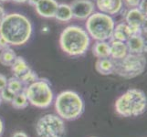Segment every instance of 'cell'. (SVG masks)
<instances>
[{
	"mask_svg": "<svg viewBox=\"0 0 147 137\" xmlns=\"http://www.w3.org/2000/svg\"><path fill=\"white\" fill-rule=\"evenodd\" d=\"M128 53V49L125 42L111 39L110 43V57L111 59H121L124 58Z\"/></svg>",
	"mask_w": 147,
	"mask_h": 137,
	"instance_id": "5bb4252c",
	"label": "cell"
},
{
	"mask_svg": "<svg viewBox=\"0 0 147 137\" xmlns=\"http://www.w3.org/2000/svg\"><path fill=\"white\" fill-rule=\"evenodd\" d=\"M137 8L140 10V11H142L144 14L146 15V0H141Z\"/></svg>",
	"mask_w": 147,
	"mask_h": 137,
	"instance_id": "83f0119b",
	"label": "cell"
},
{
	"mask_svg": "<svg viewBox=\"0 0 147 137\" xmlns=\"http://www.w3.org/2000/svg\"><path fill=\"white\" fill-rule=\"evenodd\" d=\"M13 1L17 2V3H26V2H28V0H13Z\"/></svg>",
	"mask_w": 147,
	"mask_h": 137,
	"instance_id": "d6a6232c",
	"label": "cell"
},
{
	"mask_svg": "<svg viewBox=\"0 0 147 137\" xmlns=\"http://www.w3.org/2000/svg\"><path fill=\"white\" fill-rule=\"evenodd\" d=\"M123 0H96V6L100 12L107 15H115L123 7Z\"/></svg>",
	"mask_w": 147,
	"mask_h": 137,
	"instance_id": "7c38bea8",
	"label": "cell"
},
{
	"mask_svg": "<svg viewBox=\"0 0 147 137\" xmlns=\"http://www.w3.org/2000/svg\"><path fill=\"white\" fill-rule=\"evenodd\" d=\"M1 103H2V99H1V97H0V105H1Z\"/></svg>",
	"mask_w": 147,
	"mask_h": 137,
	"instance_id": "836d02e7",
	"label": "cell"
},
{
	"mask_svg": "<svg viewBox=\"0 0 147 137\" xmlns=\"http://www.w3.org/2000/svg\"><path fill=\"white\" fill-rule=\"evenodd\" d=\"M147 98L142 90L130 89L115 101V111L123 117H137L145 113Z\"/></svg>",
	"mask_w": 147,
	"mask_h": 137,
	"instance_id": "3957f363",
	"label": "cell"
},
{
	"mask_svg": "<svg viewBox=\"0 0 147 137\" xmlns=\"http://www.w3.org/2000/svg\"><path fill=\"white\" fill-rule=\"evenodd\" d=\"M17 57L16 52L11 48L5 49L0 51V63L6 67H11Z\"/></svg>",
	"mask_w": 147,
	"mask_h": 137,
	"instance_id": "ffe728a7",
	"label": "cell"
},
{
	"mask_svg": "<svg viewBox=\"0 0 147 137\" xmlns=\"http://www.w3.org/2000/svg\"><path fill=\"white\" fill-rule=\"evenodd\" d=\"M0 1H9V0H0Z\"/></svg>",
	"mask_w": 147,
	"mask_h": 137,
	"instance_id": "e575fe53",
	"label": "cell"
},
{
	"mask_svg": "<svg viewBox=\"0 0 147 137\" xmlns=\"http://www.w3.org/2000/svg\"><path fill=\"white\" fill-rule=\"evenodd\" d=\"M7 85V79L5 75L0 74V90L5 89Z\"/></svg>",
	"mask_w": 147,
	"mask_h": 137,
	"instance_id": "484cf974",
	"label": "cell"
},
{
	"mask_svg": "<svg viewBox=\"0 0 147 137\" xmlns=\"http://www.w3.org/2000/svg\"><path fill=\"white\" fill-rule=\"evenodd\" d=\"M92 53L96 58H110V43L107 41H97L92 47Z\"/></svg>",
	"mask_w": 147,
	"mask_h": 137,
	"instance_id": "d6986e66",
	"label": "cell"
},
{
	"mask_svg": "<svg viewBox=\"0 0 147 137\" xmlns=\"http://www.w3.org/2000/svg\"><path fill=\"white\" fill-rule=\"evenodd\" d=\"M58 6L59 4L56 0H39L35 8L40 17L50 18L55 17Z\"/></svg>",
	"mask_w": 147,
	"mask_h": 137,
	"instance_id": "8fae6325",
	"label": "cell"
},
{
	"mask_svg": "<svg viewBox=\"0 0 147 137\" xmlns=\"http://www.w3.org/2000/svg\"><path fill=\"white\" fill-rule=\"evenodd\" d=\"M69 6L73 18L78 19H87L94 13V3L90 0H74Z\"/></svg>",
	"mask_w": 147,
	"mask_h": 137,
	"instance_id": "30bf717a",
	"label": "cell"
},
{
	"mask_svg": "<svg viewBox=\"0 0 147 137\" xmlns=\"http://www.w3.org/2000/svg\"><path fill=\"white\" fill-rule=\"evenodd\" d=\"M113 60L114 72L124 79H133L143 74L146 68V59L144 54L128 53L124 58Z\"/></svg>",
	"mask_w": 147,
	"mask_h": 137,
	"instance_id": "8992f818",
	"label": "cell"
},
{
	"mask_svg": "<svg viewBox=\"0 0 147 137\" xmlns=\"http://www.w3.org/2000/svg\"><path fill=\"white\" fill-rule=\"evenodd\" d=\"M38 79H39L38 75L35 72L34 70L30 69L26 74H24L22 77L20 78V80H21L22 83L25 85V87H28L30 84L36 82Z\"/></svg>",
	"mask_w": 147,
	"mask_h": 137,
	"instance_id": "603a6c76",
	"label": "cell"
},
{
	"mask_svg": "<svg viewBox=\"0 0 147 137\" xmlns=\"http://www.w3.org/2000/svg\"><path fill=\"white\" fill-rule=\"evenodd\" d=\"M29 70V65L25 60V59L23 57H20V56H18L13 64L11 65V70L14 76L18 79L21 78L24 74H26Z\"/></svg>",
	"mask_w": 147,
	"mask_h": 137,
	"instance_id": "2e32d148",
	"label": "cell"
},
{
	"mask_svg": "<svg viewBox=\"0 0 147 137\" xmlns=\"http://www.w3.org/2000/svg\"><path fill=\"white\" fill-rule=\"evenodd\" d=\"M126 24L128 25L131 35L141 34L146 23V15L137 8H131L126 14Z\"/></svg>",
	"mask_w": 147,
	"mask_h": 137,
	"instance_id": "9c48e42d",
	"label": "cell"
},
{
	"mask_svg": "<svg viewBox=\"0 0 147 137\" xmlns=\"http://www.w3.org/2000/svg\"><path fill=\"white\" fill-rule=\"evenodd\" d=\"M28 103L38 108H48L53 101V91L47 80L38 79L25 89Z\"/></svg>",
	"mask_w": 147,
	"mask_h": 137,
	"instance_id": "52a82bcc",
	"label": "cell"
},
{
	"mask_svg": "<svg viewBox=\"0 0 147 137\" xmlns=\"http://www.w3.org/2000/svg\"><path fill=\"white\" fill-rule=\"evenodd\" d=\"M15 95L16 94L12 90H10L7 87L3 89L2 90H0V97H1L2 101H7V103H11L15 97Z\"/></svg>",
	"mask_w": 147,
	"mask_h": 137,
	"instance_id": "cb8c5ba5",
	"label": "cell"
},
{
	"mask_svg": "<svg viewBox=\"0 0 147 137\" xmlns=\"http://www.w3.org/2000/svg\"><path fill=\"white\" fill-rule=\"evenodd\" d=\"M0 35L11 46L26 44L32 35V24L19 13L6 15L0 24Z\"/></svg>",
	"mask_w": 147,
	"mask_h": 137,
	"instance_id": "6da1fadb",
	"label": "cell"
},
{
	"mask_svg": "<svg viewBox=\"0 0 147 137\" xmlns=\"http://www.w3.org/2000/svg\"><path fill=\"white\" fill-rule=\"evenodd\" d=\"M7 87L10 90H12L15 94L21 92V91H23L25 89H26V87H25V85L22 83L21 80H20V79L15 77V76H14V77L9 78L7 80Z\"/></svg>",
	"mask_w": 147,
	"mask_h": 137,
	"instance_id": "7402d4cb",
	"label": "cell"
},
{
	"mask_svg": "<svg viewBox=\"0 0 147 137\" xmlns=\"http://www.w3.org/2000/svg\"><path fill=\"white\" fill-rule=\"evenodd\" d=\"M11 104L15 109L18 110H22L28 107V100L26 96V93H25V90L15 95L13 101H11Z\"/></svg>",
	"mask_w": 147,
	"mask_h": 137,
	"instance_id": "44dd1931",
	"label": "cell"
},
{
	"mask_svg": "<svg viewBox=\"0 0 147 137\" xmlns=\"http://www.w3.org/2000/svg\"><path fill=\"white\" fill-rule=\"evenodd\" d=\"M6 11H5V9L2 7V6L0 5V24H1V22L3 21L4 18L6 17Z\"/></svg>",
	"mask_w": 147,
	"mask_h": 137,
	"instance_id": "f1b7e54d",
	"label": "cell"
},
{
	"mask_svg": "<svg viewBox=\"0 0 147 137\" xmlns=\"http://www.w3.org/2000/svg\"><path fill=\"white\" fill-rule=\"evenodd\" d=\"M140 1H141V0H123V2L125 3L126 6L131 7V8L137 7Z\"/></svg>",
	"mask_w": 147,
	"mask_h": 137,
	"instance_id": "d4e9b609",
	"label": "cell"
},
{
	"mask_svg": "<svg viewBox=\"0 0 147 137\" xmlns=\"http://www.w3.org/2000/svg\"><path fill=\"white\" fill-rule=\"evenodd\" d=\"M115 22L111 16L101 12L92 13L87 18V33L96 41H107L111 38Z\"/></svg>",
	"mask_w": 147,
	"mask_h": 137,
	"instance_id": "5b68a950",
	"label": "cell"
},
{
	"mask_svg": "<svg viewBox=\"0 0 147 137\" xmlns=\"http://www.w3.org/2000/svg\"><path fill=\"white\" fill-rule=\"evenodd\" d=\"M54 18L61 22H68L69 20H71L73 18V15H72V11H71V8H70L69 5L59 4Z\"/></svg>",
	"mask_w": 147,
	"mask_h": 137,
	"instance_id": "ac0fdd59",
	"label": "cell"
},
{
	"mask_svg": "<svg viewBox=\"0 0 147 137\" xmlns=\"http://www.w3.org/2000/svg\"><path fill=\"white\" fill-rule=\"evenodd\" d=\"M131 36V32L128 25L126 23H120L114 27L111 38L125 42Z\"/></svg>",
	"mask_w": 147,
	"mask_h": 137,
	"instance_id": "e0dca14e",
	"label": "cell"
},
{
	"mask_svg": "<svg viewBox=\"0 0 147 137\" xmlns=\"http://www.w3.org/2000/svg\"><path fill=\"white\" fill-rule=\"evenodd\" d=\"M90 36L85 29L78 26H69L60 34L59 45L65 53L69 56L84 54L90 46Z\"/></svg>",
	"mask_w": 147,
	"mask_h": 137,
	"instance_id": "7a4b0ae2",
	"label": "cell"
},
{
	"mask_svg": "<svg viewBox=\"0 0 147 137\" xmlns=\"http://www.w3.org/2000/svg\"><path fill=\"white\" fill-rule=\"evenodd\" d=\"M38 137H65L66 127L63 119L55 114H46L36 124Z\"/></svg>",
	"mask_w": 147,
	"mask_h": 137,
	"instance_id": "ba28073f",
	"label": "cell"
},
{
	"mask_svg": "<svg viewBox=\"0 0 147 137\" xmlns=\"http://www.w3.org/2000/svg\"><path fill=\"white\" fill-rule=\"evenodd\" d=\"M39 1V0H28V2L29 3V5H31V6H36L37 3Z\"/></svg>",
	"mask_w": 147,
	"mask_h": 137,
	"instance_id": "1f68e13d",
	"label": "cell"
},
{
	"mask_svg": "<svg viewBox=\"0 0 147 137\" xmlns=\"http://www.w3.org/2000/svg\"><path fill=\"white\" fill-rule=\"evenodd\" d=\"M12 137H28L27 134H25L24 132H17V133H15Z\"/></svg>",
	"mask_w": 147,
	"mask_h": 137,
	"instance_id": "f546056e",
	"label": "cell"
},
{
	"mask_svg": "<svg viewBox=\"0 0 147 137\" xmlns=\"http://www.w3.org/2000/svg\"><path fill=\"white\" fill-rule=\"evenodd\" d=\"M55 110L61 119L73 121L80 117L83 113L84 101L75 91L65 90L56 98Z\"/></svg>",
	"mask_w": 147,
	"mask_h": 137,
	"instance_id": "277c9868",
	"label": "cell"
},
{
	"mask_svg": "<svg viewBox=\"0 0 147 137\" xmlns=\"http://www.w3.org/2000/svg\"><path fill=\"white\" fill-rule=\"evenodd\" d=\"M128 52L134 54H144L146 50V44L141 34H134L125 41Z\"/></svg>",
	"mask_w": 147,
	"mask_h": 137,
	"instance_id": "4fadbf2b",
	"label": "cell"
},
{
	"mask_svg": "<svg viewBox=\"0 0 147 137\" xmlns=\"http://www.w3.org/2000/svg\"><path fill=\"white\" fill-rule=\"evenodd\" d=\"M9 44L7 42V40L5 39L1 35H0V51L1 50H3V49H7V48H9Z\"/></svg>",
	"mask_w": 147,
	"mask_h": 137,
	"instance_id": "4316f807",
	"label": "cell"
},
{
	"mask_svg": "<svg viewBox=\"0 0 147 137\" xmlns=\"http://www.w3.org/2000/svg\"><path fill=\"white\" fill-rule=\"evenodd\" d=\"M95 69L97 72L100 75H111L114 72V63L113 60L109 58L98 59L95 63Z\"/></svg>",
	"mask_w": 147,
	"mask_h": 137,
	"instance_id": "9a60e30c",
	"label": "cell"
},
{
	"mask_svg": "<svg viewBox=\"0 0 147 137\" xmlns=\"http://www.w3.org/2000/svg\"><path fill=\"white\" fill-rule=\"evenodd\" d=\"M3 131H4V124H3V121L1 120V118H0V136L2 135Z\"/></svg>",
	"mask_w": 147,
	"mask_h": 137,
	"instance_id": "4dcf8cb0",
	"label": "cell"
}]
</instances>
